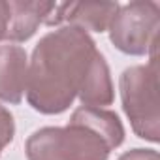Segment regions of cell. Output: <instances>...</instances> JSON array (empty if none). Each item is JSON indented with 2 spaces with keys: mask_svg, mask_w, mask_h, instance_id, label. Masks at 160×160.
<instances>
[{
  "mask_svg": "<svg viewBox=\"0 0 160 160\" xmlns=\"http://www.w3.org/2000/svg\"><path fill=\"white\" fill-rule=\"evenodd\" d=\"M98 49L89 32L62 25L45 34L28 60L27 100L43 115L66 111L83 91Z\"/></svg>",
  "mask_w": 160,
  "mask_h": 160,
  "instance_id": "cell-1",
  "label": "cell"
},
{
  "mask_svg": "<svg viewBox=\"0 0 160 160\" xmlns=\"http://www.w3.org/2000/svg\"><path fill=\"white\" fill-rule=\"evenodd\" d=\"M119 160H160L154 149H132L119 156Z\"/></svg>",
  "mask_w": 160,
  "mask_h": 160,
  "instance_id": "cell-10",
  "label": "cell"
},
{
  "mask_svg": "<svg viewBox=\"0 0 160 160\" xmlns=\"http://www.w3.org/2000/svg\"><path fill=\"white\" fill-rule=\"evenodd\" d=\"M13 134H15L13 117L4 106H0V154H2V151L12 143Z\"/></svg>",
  "mask_w": 160,
  "mask_h": 160,
  "instance_id": "cell-9",
  "label": "cell"
},
{
  "mask_svg": "<svg viewBox=\"0 0 160 160\" xmlns=\"http://www.w3.org/2000/svg\"><path fill=\"white\" fill-rule=\"evenodd\" d=\"M81 100L83 106L87 108H106L113 104V83H111V73H109V66L104 58L102 53H98L91 73L85 81L83 91L77 96Z\"/></svg>",
  "mask_w": 160,
  "mask_h": 160,
  "instance_id": "cell-8",
  "label": "cell"
},
{
  "mask_svg": "<svg viewBox=\"0 0 160 160\" xmlns=\"http://www.w3.org/2000/svg\"><path fill=\"white\" fill-rule=\"evenodd\" d=\"M117 10H119L117 2H70V4L55 2L45 25L47 27L70 25L85 32H106Z\"/></svg>",
  "mask_w": 160,
  "mask_h": 160,
  "instance_id": "cell-5",
  "label": "cell"
},
{
  "mask_svg": "<svg viewBox=\"0 0 160 160\" xmlns=\"http://www.w3.org/2000/svg\"><path fill=\"white\" fill-rule=\"evenodd\" d=\"M28 55L19 45H0V100L21 104L27 92Z\"/></svg>",
  "mask_w": 160,
  "mask_h": 160,
  "instance_id": "cell-6",
  "label": "cell"
},
{
  "mask_svg": "<svg viewBox=\"0 0 160 160\" xmlns=\"http://www.w3.org/2000/svg\"><path fill=\"white\" fill-rule=\"evenodd\" d=\"M8 21H10V4L4 2V0H0V42L6 40Z\"/></svg>",
  "mask_w": 160,
  "mask_h": 160,
  "instance_id": "cell-11",
  "label": "cell"
},
{
  "mask_svg": "<svg viewBox=\"0 0 160 160\" xmlns=\"http://www.w3.org/2000/svg\"><path fill=\"white\" fill-rule=\"evenodd\" d=\"M124 141L117 113L102 108H77L66 126H45L27 139L28 160H108Z\"/></svg>",
  "mask_w": 160,
  "mask_h": 160,
  "instance_id": "cell-2",
  "label": "cell"
},
{
  "mask_svg": "<svg viewBox=\"0 0 160 160\" xmlns=\"http://www.w3.org/2000/svg\"><path fill=\"white\" fill-rule=\"evenodd\" d=\"M10 21L6 42H27L34 36L40 25H45L55 2H19L10 0Z\"/></svg>",
  "mask_w": 160,
  "mask_h": 160,
  "instance_id": "cell-7",
  "label": "cell"
},
{
  "mask_svg": "<svg viewBox=\"0 0 160 160\" xmlns=\"http://www.w3.org/2000/svg\"><path fill=\"white\" fill-rule=\"evenodd\" d=\"M121 100L132 130L138 138L158 143L160 111H158V70L156 58L151 55L149 64L130 66L119 79Z\"/></svg>",
  "mask_w": 160,
  "mask_h": 160,
  "instance_id": "cell-3",
  "label": "cell"
},
{
  "mask_svg": "<svg viewBox=\"0 0 160 160\" xmlns=\"http://www.w3.org/2000/svg\"><path fill=\"white\" fill-rule=\"evenodd\" d=\"M160 27V8L156 2L136 0V2L119 6L117 13L109 23L111 43L134 57L154 55Z\"/></svg>",
  "mask_w": 160,
  "mask_h": 160,
  "instance_id": "cell-4",
  "label": "cell"
}]
</instances>
